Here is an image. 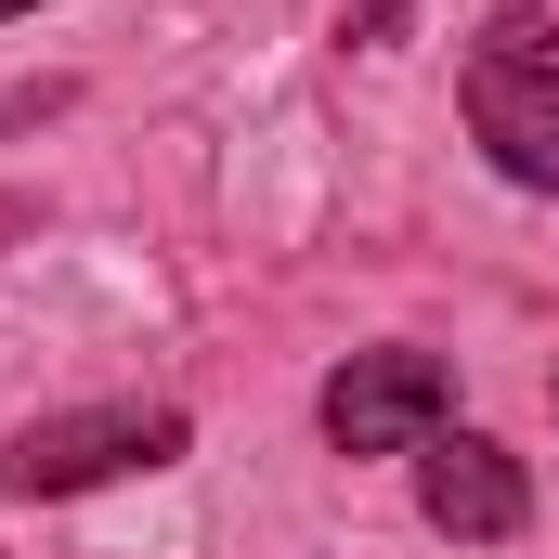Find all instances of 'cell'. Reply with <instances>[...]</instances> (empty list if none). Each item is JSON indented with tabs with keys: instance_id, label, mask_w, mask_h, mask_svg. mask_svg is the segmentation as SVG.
Instances as JSON below:
<instances>
[{
	"instance_id": "obj_5",
	"label": "cell",
	"mask_w": 559,
	"mask_h": 559,
	"mask_svg": "<svg viewBox=\"0 0 559 559\" xmlns=\"http://www.w3.org/2000/svg\"><path fill=\"white\" fill-rule=\"evenodd\" d=\"M391 13H404V0H352V13H338V39H365V52H378V39H391Z\"/></svg>"
},
{
	"instance_id": "obj_4",
	"label": "cell",
	"mask_w": 559,
	"mask_h": 559,
	"mask_svg": "<svg viewBox=\"0 0 559 559\" xmlns=\"http://www.w3.org/2000/svg\"><path fill=\"white\" fill-rule=\"evenodd\" d=\"M417 508H429V534H455V547H508V534L534 521V481H521L508 442L429 429V442H417Z\"/></svg>"
},
{
	"instance_id": "obj_3",
	"label": "cell",
	"mask_w": 559,
	"mask_h": 559,
	"mask_svg": "<svg viewBox=\"0 0 559 559\" xmlns=\"http://www.w3.org/2000/svg\"><path fill=\"white\" fill-rule=\"evenodd\" d=\"M312 417H325L338 455H417L429 429H455V365H442V352H404V338H391V352H352Z\"/></svg>"
},
{
	"instance_id": "obj_7",
	"label": "cell",
	"mask_w": 559,
	"mask_h": 559,
	"mask_svg": "<svg viewBox=\"0 0 559 559\" xmlns=\"http://www.w3.org/2000/svg\"><path fill=\"white\" fill-rule=\"evenodd\" d=\"M0 13H39V0H0Z\"/></svg>"
},
{
	"instance_id": "obj_2",
	"label": "cell",
	"mask_w": 559,
	"mask_h": 559,
	"mask_svg": "<svg viewBox=\"0 0 559 559\" xmlns=\"http://www.w3.org/2000/svg\"><path fill=\"white\" fill-rule=\"evenodd\" d=\"M195 442L182 404H66V417H26L0 442V495H92V481H131V468H169Z\"/></svg>"
},
{
	"instance_id": "obj_6",
	"label": "cell",
	"mask_w": 559,
	"mask_h": 559,
	"mask_svg": "<svg viewBox=\"0 0 559 559\" xmlns=\"http://www.w3.org/2000/svg\"><path fill=\"white\" fill-rule=\"evenodd\" d=\"M13 235H26V195H0V248H13Z\"/></svg>"
},
{
	"instance_id": "obj_1",
	"label": "cell",
	"mask_w": 559,
	"mask_h": 559,
	"mask_svg": "<svg viewBox=\"0 0 559 559\" xmlns=\"http://www.w3.org/2000/svg\"><path fill=\"white\" fill-rule=\"evenodd\" d=\"M455 105H468V143L521 182V195H559V52H547V13L508 0L468 66H455Z\"/></svg>"
}]
</instances>
